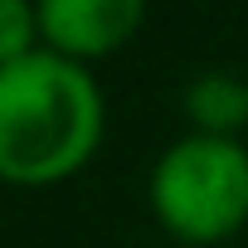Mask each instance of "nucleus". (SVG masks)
I'll return each instance as SVG.
<instances>
[{"label":"nucleus","instance_id":"f257e3e1","mask_svg":"<svg viewBox=\"0 0 248 248\" xmlns=\"http://www.w3.org/2000/svg\"><path fill=\"white\" fill-rule=\"evenodd\" d=\"M107 102L88 63L54 49L0 68V180L54 185L83 170L102 141Z\"/></svg>","mask_w":248,"mask_h":248},{"label":"nucleus","instance_id":"f03ea898","mask_svg":"<svg viewBox=\"0 0 248 248\" xmlns=\"http://www.w3.org/2000/svg\"><path fill=\"white\" fill-rule=\"evenodd\" d=\"M151 209L180 243H224L248 224V146L233 137H180L151 170Z\"/></svg>","mask_w":248,"mask_h":248},{"label":"nucleus","instance_id":"7ed1b4c3","mask_svg":"<svg viewBox=\"0 0 248 248\" xmlns=\"http://www.w3.org/2000/svg\"><path fill=\"white\" fill-rule=\"evenodd\" d=\"M146 10L137 0H44L39 5V34L44 49L88 63L102 54H117L137 30Z\"/></svg>","mask_w":248,"mask_h":248},{"label":"nucleus","instance_id":"20e7f679","mask_svg":"<svg viewBox=\"0 0 248 248\" xmlns=\"http://www.w3.org/2000/svg\"><path fill=\"white\" fill-rule=\"evenodd\" d=\"M185 112L200 137H233L248 127V83L238 73H200L185 88Z\"/></svg>","mask_w":248,"mask_h":248},{"label":"nucleus","instance_id":"39448f33","mask_svg":"<svg viewBox=\"0 0 248 248\" xmlns=\"http://www.w3.org/2000/svg\"><path fill=\"white\" fill-rule=\"evenodd\" d=\"M39 5H25V0H0V68H10L20 59H30L39 44Z\"/></svg>","mask_w":248,"mask_h":248}]
</instances>
